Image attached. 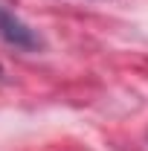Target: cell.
Here are the masks:
<instances>
[{
  "label": "cell",
  "instance_id": "1",
  "mask_svg": "<svg viewBox=\"0 0 148 151\" xmlns=\"http://www.w3.org/2000/svg\"><path fill=\"white\" fill-rule=\"evenodd\" d=\"M0 38L18 50H41V44H44L32 26H26L15 12H9L3 6H0Z\"/></svg>",
  "mask_w": 148,
  "mask_h": 151
}]
</instances>
